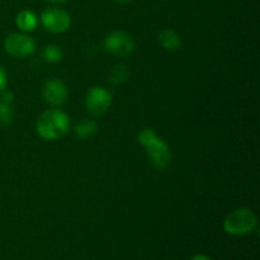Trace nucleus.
Here are the masks:
<instances>
[{
	"label": "nucleus",
	"instance_id": "obj_3",
	"mask_svg": "<svg viewBox=\"0 0 260 260\" xmlns=\"http://www.w3.org/2000/svg\"><path fill=\"white\" fill-rule=\"evenodd\" d=\"M258 225L256 215L250 208H236L226 216L223 221V229L228 234L234 236H241L250 234Z\"/></svg>",
	"mask_w": 260,
	"mask_h": 260
},
{
	"label": "nucleus",
	"instance_id": "obj_12",
	"mask_svg": "<svg viewBox=\"0 0 260 260\" xmlns=\"http://www.w3.org/2000/svg\"><path fill=\"white\" fill-rule=\"evenodd\" d=\"M42 57L45 58L47 62L55 63L62 58V51L60 50V47L56 45H48L46 46L42 50Z\"/></svg>",
	"mask_w": 260,
	"mask_h": 260
},
{
	"label": "nucleus",
	"instance_id": "obj_10",
	"mask_svg": "<svg viewBox=\"0 0 260 260\" xmlns=\"http://www.w3.org/2000/svg\"><path fill=\"white\" fill-rule=\"evenodd\" d=\"M159 41L161 43L162 47L167 51H175L179 48L180 43V37L172 29H164L160 32L159 35Z\"/></svg>",
	"mask_w": 260,
	"mask_h": 260
},
{
	"label": "nucleus",
	"instance_id": "obj_7",
	"mask_svg": "<svg viewBox=\"0 0 260 260\" xmlns=\"http://www.w3.org/2000/svg\"><path fill=\"white\" fill-rule=\"evenodd\" d=\"M111 93L103 86H93L88 90L85 96V106L94 116H102L108 111L111 106Z\"/></svg>",
	"mask_w": 260,
	"mask_h": 260
},
{
	"label": "nucleus",
	"instance_id": "obj_13",
	"mask_svg": "<svg viewBox=\"0 0 260 260\" xmlns=\"http://www.w3.org/2000/svg\"><path fill=\"white\" fill-rule=\"evenodd\" d=\"M13 117H14V113H13L10 104L0 102V124L2 126H9L13 122Z\"/></svg>",
	"mask_w": 260,
	"mask_h": 260
},
{
	"label": "nucleus",
	"instance_id": "obj_8",
	"mask_svg": "<svg viewBox=\"0 0 260 260\" xmlns=\"http://www.w3.org/2000/svg\"><path fill=\"white\" fill-rule=\"evenodd\" d=\"M42 96L51 106H61L68 98V88L61 80L51 78L45 81L42 86Z\"/></svg>",
	"mask_w": 260,
	"mask_h": 260
},
{
	"label": "nucleus",
	"instance_id": "obj_14",
	"mask_svg": "<svg viewBox=\"0 0 260 260\" xmlns=\"http://www.w3.org/2000/svg\"><path fill=\"white\" fill-rule=\"evenodd\" d=\"M128 75V69L124 65H116L111 71V81L113 84L122 83Z\"/></svg>",
	"mask_w": 260,
	"mask_h": 260
},
{
	"label": "nucleus",
	"instance_id": "obj_9",
	"mask_svg": "<svg viewBox=\"0 0 260 260\" xmlns=\"http://www.w3.org/2000/svg\"><path fill=\"white\" fill-rule=\"evenodd\" d=\"M15 23H17V27L23 32H32L37 27L38 19L37 15L30 10H22L15 18Z\"/></svg>",
	"mask_w": 260,
	"mask_h": 260
},
{
	"label": "nucleus",
	"instance_id": "obj_15",
	"mask_svg": "<svg viewBox=\"0 0 260 260\" xmlns=\"http://www.w3.org/2000/svg\"><path fill=\"white\" fill-rule=\"evenodd\" d=\"M5 86H7V75H5L4 69L0 66V93L4 90Z\"/></svg>",
	"mask_w": 260,
	"mask_h": 260
},
{
	"label": "nucleus",
	"instance_id": "obj_1",
	"mask_svg": "<svg viewBox=\"0 0 260 260\" xmlns=\"http://www.w3.org/2000/svg\"><path fill=\"white\" fill-rule=\"evenodd\" d=\"M36 128L42 139L55 141L68 134L70 128V119L61 109H48L37 119Z\"/></svg>",
	"mask_w": 260,
	"mask_h": 260
},
{
	"label": "nucleus",
	"instance_id": "obj_11",
	"mask_svg": "<svg viewBox=\"0 0 260 260\" xmlns=\"http://www.w3.org/2000/svg\"><path fill=\"white\" fill-rule=\"evenodd\" d=\"M96 132V123L90 119H83L79 122L75 127V135L81 140L90 139L95 135Z\"/></svg>",
	"mask_w": 260,
	"mask_h": 260
},
{
	"label": "nucleus",
	"instance_id": "obj_6",
	"mask_svg": "<svg viewBox=\"0 0 260 260\" xmlns=\"http://www.w3.org/2000/svg\"><path fill=\"white\" fill-rule=\"evenodd\" d=\"M104 47L108 52L116 56H128L135 50V41L128 33L122 30L111 32L104 40Z\"/></svg>",
	"mask_w": 260,
	"mask_h": 260
},
{
	"label": "nucleus",
	"instance_id": "obj_17",
	"mask_svg": "<svg viewBox=\"0 0 260 260\" xmlns=\"http://www.w3.org/2000/svg\"><path fill=\"white\" fill-rule=\"evenodd\" d=\"M190 260H212L206 255H194Z\"/></svg>",
	"mask_w": 260,
	"mask_h": 260
},
{
	"label": "nucleus",
	"instance_id": "obj_2",
	"mask_svg": "<svg viewBox=\"0 0 260 260\" xmlns=\"http://www.w3.org/2000/svg\"><path fill=\"white\" fill-rule=\"evenodd\" d=\"M139 142L146 149L147 156L157 169H165L170 164L172 151L169 146L151 128H145L140 132Z\"/></svg>",
	"mask_w": 260,
	"mask_h": 260
},
{
	"label": "nucleus",
	"instance_id": "obj_4",
	"mask_svg": "<svg viewBox=\"0 0 260 260\" xmlns=\"http://www.w3.org/2000/svg\"><path fill=\"white\" fill-rule=\"evenodd\" d=\"M41 23L51 33H62L69 29L71 18L66 10L60 8H47L41 14Z\"/></svg>",
	"mask_w": 260,
	"mask_h": 260
},
{
	"label": "nucleus",
	"instance_id": "obj_18",
	"mask_svg": "<svg viewBox=\"0 0 260 260\" xmlns=\"http://www.w3.org/2000/svg\"><path fill=\"white\" fill-rule=\"evenodd\" d=\"M46 2L51 3V4H63V3H66L68 0H46Z\"/></svg>",
	"mask_w": 260,
	"mask_h": 260
},
{
	"label": "nucleus",
	"instance_id": "obj_5",
	"mask_svg": "<svg viewBox=\"0 0 260 260\" xmlns=\"http://www.w3.org/2000/svg\"><path fill=\"white\" fill-rule=\"evenodd\" d=\"M4 48L10 56L27 57L35 52V41L27 33H12L4 41Z\"/></svg>",
	"mask_w": 260,
	"mask_h": 260
},
{
	"label": "nucleus",
	"instance_id": "obj_19",
	"mask_svg": "<svg viewBox=\"0 0 260 260\" xmlns=\"http://www.w3.org/2000/svg\"><path fill=\"white\" fill-rule=\"evenodd\" d=\"M116 2H118V3H129L131 0H116Z\"/></svg>",
	"mask_w": 260,
	"mask_h": 260
},
{
	"label": "nucleus",
	"instance_id": "obj_16",
	"mask_svg": "<svg viewBox=\"0 0 260 260\" xmlns=\"http://www.w3.org/2000/svg\"><path fill=\"white\" fill-rule=\"evenodd\" d=\"M0 94H2V101L0 102H4V103H8V104L12 103L13 94L10 93V91H5V89H4V90H3Z\"/></svg>",
	"mask_w": 260,
	"mask_h": 260
}]
</instances>
